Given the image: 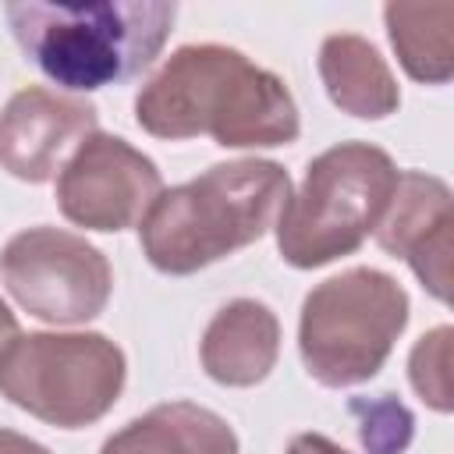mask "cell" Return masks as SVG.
<instances>
[{
    "mask_svg": "<svg viewBox=\"0 0 454 454\" xmlns=\"http://www.w3.org/2000/svg\"><path fill=\"white\" fill-rule=\"evenodd\" d=\"M0 454H50L39 440L14 433V429H0Z\"/></svg>",
    "mask_w": 454,
    "mask_h": 454,
    "instance_id": "obj_18",
    "label": "cell"
},
{
    "mask_svg": "<svg viewBox=\"0 0 454 454\" xmlns=\"http://www.w3.org/2000/svg\"><path fill=\"white\" fill-rule=\"evenodd\" d=\"M96 124L99 114L89 99L25 85L0 110V167L28 184L53 181L71 153L99 131Z\"/></svg>",
    "mask_w": 454,
    "mask_h": 454,
    "instance_id": "obj_9",
    "label": "cell"
},
{
    "mask_svg": "<svg viewBox=\"0 0 454 454\" xmlns=\"http://www.w3.org/2000/svg\"><path fill=\"white\" fill-rule=\"evenodd\" d=\"M128 380L124 351L106 333H14L0 351V394L39 422H99Z\"/></svg>",
    "mask_w": 454,
    "mask_h": 454,
    "instance_id": "obj_6",
    "label": "cell"
},
{
    "mask_svg": "<svg viewBox=\"0 0 454 454\" xmlns=\"http://www.w3.org/2000/svg\"><path fill=\"white\" fill-rule=\"evenodd\" d=\"M390 46L422 85H443L454 74V4H387L383 7Z\"/></svg>",
    "mask_w": 454,
    "mask_h": 454,
    "instance_id": "obj_14",
    "label": "cell"
},
{
    "mask_svg": "<svg viewBox=\"0 0 454 454\" xmlns=\"http://www.w3.org/2000/svg\"><path fill=\"white\" fill-rule=\"evenodd\" d=\"M4 18L21 53L60 89L96 92L138 78L160 57L177 4L110 0V4H4Z\"/></svg>",
    "mask_w": 454,
    "mask_h": 454,
    "instance_id": "obj_3",
    "label": "cell"
},
{
    "mask_svg": "<svg viewBox=\"0 0 454 454\" xmlns=\"http://www.w3.org/2000/svg\"><path fill=\"white\" fill-rule=\"evenodd\" d=\"M163 177L156 163L121 135H89L57 174V206L64 220L85 231L117 234L142 223Z\"/></svg>",
    "mask_w": 454,
    "mask_h": 454,
    "instance_id": "obj_8",
    "label": "cell"
},
{
    "mask_svg": "<svg viewBox=\"0 0 454 454\" xmlns=\"http://www.w3.org/2000/svg\"><path fill=\"white\" fill-rule=\"evenodd\" d=\"M280 355V323L270 305L255 298H234L206 323L199 358L209 380L220 387L262 383Z\"/></svg>",
    "mask_w": 454,
    "mask_h": 454,
    "instance_id": "obj_11",
    "label": "cell"
},
{
    "mask_svg": "<svg viewBox=\"0 0 454 454\" xmlns=\"http://www.w3.org/2000/svg\"><path fill=\"white\" fill-rule=\"evenodd\" d=\"M135 121L153 138L209 135L223 149L291 145L301 131L298 103L284 78L220 43L174 50L138 89Z\"/></svg>",
    "mask_w": 454,
    "mask_h": 454,
    "instance_id": "obj_1",
    "label": "cell"
},
{
    "mask_svg": "<svg viewBox=\"0 0 454 454\" xmlns=\"http://www.w3.org/2000/svg\"><path fill=\"white\" fill-rule=\"evenodd\" d=\"M291 199V177L273 160H231L156 195L138 223V245L167 277L199 273L259 241Z\"/></svg>",
    "mask_w": 454,
    "mask_h": 454,
    "instance_id": "obj_2",
    "label": "cell"
},
{
    "mask_svg": "<svg viewBox=\"0 0 454 454\" xmlns=\"http://www.w3.org/2000/svg\"><path fill=\"white\" fill-rule=\"evenodd\" d=\"M408 326L404 287L372 266H351L316 284L301 301L298 351L323 387L372 380Z\"/></svg>",
    "mask_w": 454,
    "mask_h": 454,
    "instance_id": "obj_5",
    "label": "cell"
},
{
    "mask_svg": "<svg viewBox=\"0 0 454 454\" xmlns=\"http://www.w3.org/2000/svg\"><path fill=\"white\" fill-rule=\"evenodd\" d=\"M348 411L358 422V440L369 454H404L411 436H415V415L394 397V394H376V397H351Z\"/></svg>",
    "mask_w": 454,
    "mask_h": 454,
    "instance_id": "obj_15",
    "label": "cell"
},
{
    "mask_svg": "<svg viewBox=\"0 0 454 454\" xmlns=\"http://www.w3.org/2000/svg\"><path fill=\"white\" fill-rule=\"evenodd\" d=\"M14 333H18V319H14V312L7 309V301L0 298V351H4V344H7Z\"/></svg>",
    "mask_w": 454,
    "mask_h": 454,
    "instance_id": "obj_19",
    "label": "cell"
},
{
    "mask_svg": "<svg viewBox=\"0 0 454 454\" xmlns=\"http://www.w3.org/2000/svg\"><path fill=\"white\" fill-rule=\"evenodd\" d=\"M380 248L404 259L436 301H450L454 199L447 181L426 170H401L390 206L372 231Z\"/></svg>",
    "mask_w": 454,
    "mask_h": 454,
    "instance_id": "obj_10",
    "label": "cell"
},
{
    "mask_svg": "<svg viewBox=\"0 0 454 454\" xmlns=\"http://www.w3.org/2000/svg\"><path fill=\"white\" fill-rule=\"evenodd\" d=\"M0 280L28 316L53 326L96 319L114 291L106 255L82 234L60 227L18 231L0 248Z\"/></svg>",
    "mask_w": 454,
    "mask_h": 454,
    "instance_id": "obj_7",
    "label": "cell"
},
{
    "mask_svg": "<svg viewBox=\"0 0 454 454\" xmlns=\"http://www.w3.org/2000/svg\"><path fill=\"white\" fill-rule=\"evenodd\" d=\"M397 174L394 160L369 142H340L319 153L273 223L280 259L294 270H319L358 252L380 227Z\"/></svg>",
    "mask_w": 454,
    "mask_h": 454,
    "instance_id": "obj_4",
    "label": "cell"
},
{
    "mask_svg": "<svg viewBox=\"0 0 454 454\" xmlns=\"http://www.w3.org/2000/svg\"><path fill=\"white\" fill-rule=\"evenodd\" d=\"M287 454H351V450H344L340 443H333L323 433H298V436H291Z\"/></svg>",
    "mask_w": 454,
    "mask_h": 454,
    "instance_id": "obj_17",
    "label": "cell"
},
{
    "mask_svg": "<svg viewBox=\"0 0 454 454\" xmlns=\"http://www.w3.org/2000/svg\"><path fill=\"white\" fill-rule=\"evenodd\" d=\"M319 78L333 106L362 121H383L401 106L397 78L390 74L380 50L355 35L333 32L319 46Z\"/></svg>",
    "mask_w": 454,
    "mask_h": 454,
    "instance_id": "obj_13",
    "label": "cell"
},
{
    "mask_svg": "<svg viewBox=\"0 0 454 454\" xmlns=\"http://www.w3.org/2000/svg\"><path fill=\"white\" fill-rule=\"evenodd\" d=\"M99 454H238L223 415L195 401H167L106 436Z\"/></svg>",
    "mask_w": 454,
    "mask_h": 454,
    "instance_id": "obj_12",
    "label": "cell"
},
{
    "mask_svg": "<svg viewBox=\"0 0 454 454\" xmlns=\"http://www.w3.org/2000/svg\"><path fill=\"white\" fill-rule=\"evenodd\" d=\"M450 326H436L419 344L411 348L408 358V380L415 394L433 408V411H450L454 408V390H450Z\"/></svg>",
    "mask_w": 454,
    "mask_h": 454,
    "instance_id": "obj_16",
    "label": "cell"
}]
</instances>
